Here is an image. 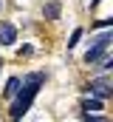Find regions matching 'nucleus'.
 <instances>
[{
    "label": "nucleus",
    "instance_id": "39448f33",
    "mask_svg": "<svg viewBox=\"0 0 113 122\" xmlns=\"http://www.w3.org/2000/svg\"><path fill=\"white\" fill-rule=\"evenodd\" d=\"M82 108H85V111H99V108H102V99H99V97H85V99H82Z\"/></svg>",
    "mask_w": 113,
    "mask_h": 122
},
{
    "label": "nucleus",
    "instance_id": "0eeeda50",
    "mask_svg": "<svg viewBox=\"0 0 113 122\" xmlns=\"http://www.w3.org/2000/svg\"><path fill=\"white\" fill-rule=\"evenodd\" d=\"M17 88H20V77H11V80L6 82V97H14Z\"/></svg>",
    "mask_w": 113,
    "mask_h": 122
},
{
    "label": "nucleus",
    "instance_id": "9d476101",
    "mask_svg": "<svg viewBox=\"0 0 113 122\" xmlns=\"http://www.w3.org/2000/svg\"><path fill=\"white\" fill-rule=\"evenodd\" d=\"M0 6H3V0H0Z\"/></svg>",
    "mask_w": 113,
    "mask_h": 122
},
{
    "label": "nucleus",
    "instance_id": "1a4fd4ad",
    "mask_svg": "<svg viewBox=\"0 0 113 122\" xmlns=\"http://www.w3.org/2000/svg\"><path fill=\"white\" fill-rule=\"evenodd\" d=\"M0 71H3V60H0Z\"/></svg>",
    "mask_w": 113,
    "mask_h": 122
},
{
    "label": "nucleus",
    "instance_id": "6e6552de",
    "mask_svg": "<svg viewBox=\"0 0 113 122\" xmlns=\"http://www.w3.org/2000/svg\"><path fill=\"white\" fill-rule=\"evenodd\" d=\"M79 37H82V29H76V31H74V37L68 40V48H74V46L79 43Z\"/></svg>",
    "mask_w": 113,
    "mask_h": 122
},
{
    "label": "nucleus",
    "instance_id": "423d86ee",
    "mask_svg": "<svg viewBox=\"0 0 113 122\" xmlns=\"http://www.w3.org/2000/svg\"><path fill=\"white\" fill-rule=\"evenodd\" d=\"M42 14H45L48 20H56V17H59V3H45Z\"/></svg>",
    "mask_w": 113,
    "mask_h": 122
},
{
    "label": "nucleus",
    "instance_id": "f257e3e1",
    "mask_svg": "<svg viewBox=\"0 0 113 122\" xmlns=\"http://www.w3.org/2000/svg\"><path fill=\"white\" fill-rule=\"evenodd\" d=\"M42 82H45V74H31V77H26V80H20V88H17V99L11 102V119H20L23 114H26L28 108H31V102H34V97H37V91L42 88Z\"/></svg>",
    "mask_w": 113,
    "mask_h": 122
},
{
    "label": "nucleus",
    "instance_id": "7ed1b4c3",
    "mask_svg": "<svg viewBox=\"0 0 113 122\" xmlns=\"http://www.w3.org/2000/svg\"><path fill=\"white\" fill-rule=\"evenodd\" d=\"M90 91H93V97H99V99H108L113 94V88H110V80L102 74V77H96L93 80V85H90Z\"/></svg>",
    "mask_w": 113,
    "mask_h": 122
},
{
    "label": "nucleus",
    "instance_id": "f03ea898",
    "mask_svg": "<svg viewBox=\"0 0 113 122\" xmlns=\"http://www.w3.org/2000/svg\"><path fill=\"white\" fill-rule=\"evenodd\" d=\"M108 46H110V31H102V34L93 40V46L88 48V54H85V62H99L105 54H108Z\"/></svg>",
    "mask_w": 113,
    "mask_h": 122
},
{
    "label": "nucleus",
    "instance_id": "20e7f679",
    "mask_svg": "<svg viewBox=\"0 0 113 122\" xmlns=\"http://www.w3.org/2000/svg\"><path fill=\"white\" fill-rule=\"evenodd\" d=\"M14 40H17V29L11 23H0V43L3 46H11Z\"/></svg>",
    "mask_w": 113,
    "mask_h": 122
}]
</instances>
